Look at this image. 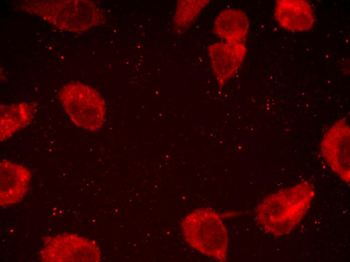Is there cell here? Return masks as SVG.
I'll list each match as a JSON object with an SVG mask.
<instances>
[{
	"instance_id": "7c38bea8",
	"label": "cell",
	"mask_w": 350,
	"mask_h": 262,
	"mask_svg": "<svg viewBox=\"0 0 350 262\" xmlns=\"http://www.w3.org/2000/svg\"><path fill=\"white\" fill-rule=\"evenodd\" d=\"M209 3V0L178 1L173 17L174 28L178 30L188 28Z\"/></svg>"
},
{
	"instance_id": "277c9868",
	"label": "cell",
	"mask_w": 350,
	"mask_h": 262,
	"mask_svg": "<svg viewBox=\"0 0 350 262\" xmlns=\"http://www.w3.org/2000/svg\"><path fill=\"white\" fill-rule=\"evenodd\" d=\"M58 97L76 126L91 132L102 127L106 114L105 103L95 89L80 82H72L61 88Z\"/></svg>"
},
{
	"instance_id": "52a82bcc",
	"label": "cell",
	"mask_w": 350,
	"mask_h": 262,
	"mask_svg": "<svg viewBox=\"0 0 350 262\" xmlns=\"http://www.w3.org/2000/svg\"><path fill=\"white\" fill-rule=\"evenodd\" d=\"M211 67L222 87L240 68L246 55L244 43H215L208 47Z\"/></svg>"
},
{
	"instance_id": "9c48e42d",
	"label": "cell",
	"mask_w": 350,
	"mask_h": 262,
	"mask_svg": "<svg viewBox=\"0 0 350 262\" xmlns=\"http://www.w3.org/2000/svg\"><path fill=\"white\" fill-rule=\"evenodd\" d=\"M275 17L282 28L291 32L309 30L315 21L311 5L303 0L277 1Z\"/></svg>"
},
{
	"instance_id": "7a4b0ae2",
	"label": "cell",
	"mask_w": 350,
	"mask_h": 262,
	"mask_svg": "<svg viewBox=\"0 0 350 262\" xmlns=\"http://www.w3.org/2000/svg\"><path fill=\"white\" fill-rule=\"evenodd\" d=\"M14 4L23 11L70 32L85 31L106 21L102 11L92 1L25 0Z\"/></svg>"
},
{
	"instance_id": "8fae6325",
	"label": "cell",
	"mask_w": 350,
	"mask_h": 262,
	"mask_svg": "<svg viewBox=\"0 0 350 262\" xmlns=\"http://www.w3.org/2000/svg\"><path fill=\"white\" fill-rule=\"evenodd\" d=\"M35 104L26 102L1 105V141H4L31 121Z\"/></svg>"
},
{
	"instance_id": "ba28073f",
	"label": "cell",
	"mask_w": 350,
	"mask_h": 262,
	"mask_svg": "<svg viewBox=\"0 0 350 262\" xmlns=\"http://www.w3.org/2000/svg\"><path fill=\"white\" fill-rule=\"evenodd\" d=\"M0 175L1 207L21 202L28 190L31 178L30 171L19 164L3 160L0 163Z\"/></svg>"
},
{
	"instance_id": "5b68a950",
	"label": "cell",
	"mask_w": 350,
	"mask_h": 262,
	"mask_svg": "<svg viewBox=\"0 0 350 262\" xmlns=\"http://www.w3.org/2000/svg\"><path fill=\"white\" fill-rule=\"evenodd\" d=\"M42 261H99L101 252L93 241L74 234L47 236L39 253Z\"/></svg>"
},
{
	"instance_id": "6da1fadb",
	"label": "cell",
	"mask_w": 350,
	"mask_h": 262,
	"mask_svg": "<svg viewBox=\"0 0 350 262\" xmlns=\"http://www.w3.org/2000/svg\"><path fill=\"white\" fill-rule=\"evenodd\" d=\"M315 194L312 184L307 181L272 193L256 207V220L273 235L288 234L306 214Z\"/></svg>"
},
{
	"instance_id": "3957f363",
	"label": "cell",
	"mask_w": 350,
	"mask_h": 262,
	"mask_svg": "<svg viewBox=\"0 0 350 262\" xmlns=\"http://www.w3.org/2000/svg\"><path fill=\"white\" fill-rule=\"evenodd\" d=\"M182 229L186 241L200 253L220 261L226 260L227 231L220 216L208 208H199L183 220Z\"/></svg>"
},
{
	"instance_id": "30bf717a",
	"label": "cell",
	"mask_w": 350,
	"mask_h": 262,
	"mask_svg": "<svg viewBox=\"0 0 350 262\" xmlns=\"http://www.w3.org/2000/svg\"><path fill=\"white\" fill-rule=\"evenodd\" d=\"M249 27V20L244 12L228 9L221 11L215 18L213 32L226 42L244 43Z\"/></svg>"
},
{
	"instance_id": "8992f818",
	"label": "cell",
	"mask_w": 350,
	"mask_h": 262,
	"mask_svg": "<svg viewBox=\"0 0 350 262\" xmlns=\"http://www.w3.org/2000/svg\"><path fill=\"white\" fill-rule=\"evenodd\" d=\"M349 141V126L343 117L328 128L320 142L321 153L326 163L347 184L350 181Z\"/></svg>"
}]
</instances>
